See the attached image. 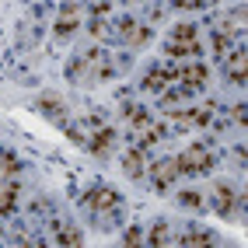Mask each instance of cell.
Returning <instances> with one entry per match:
<instances>
[{"label": "cell", "mask_w": 248, "mask_h": 248, "mask_svg": "<svg viewBox=\"0 0 248 248\" xmlns=\"http://www.w3.org/2000/svg\"><path fill=\"white\" fill-rule=\"evenodd\" d=\"M108 74H112V63H108V56L102 53V49H88V53L70 67L74 80H80V77L84 80H105Z\"/></svg>", "instance_id": "1"}, {"label": "cell", "mask_w": 248, "mask_h": 248, "mask_svg": "<svg viewBox=\"0 0 248 248\" xmlns=\"http://www.w3.org/2000/svg\"><path fill=\"white\" fill-rule=\"evenodd\" d=\"M175 161H178V175H206L213 168V154L206 143H196L189 151H182Z\"/></svg>", "instance_id": "2"}, {"label": "cell", "mask_w": 248, "mask_h": 248, "mask_svg": "<svg viewBox=\"0 0 248 248\" xmlns=\"http://www.w3.org/2000/svg\"><path fill=\"white\" fill-rule=\"evenodd\" d=\"M115 31H119V39H123L126 46H133V49H140V46L151 42V28L140 25L137 18H123L119 25H115Z\"/></svg>", "instance_id": "3"}, {"label": "cell", "mask_w": 248, "mask_h": 248, "mask_svg": "<svg viewBox=\"0 0 248 248\" xmlns=\"http://www.w3.org/2000/svg\"><path fill=\"white\" fill-rule=\"evenodd\" d=\"M175 74H178V67L157 63V67H151V70L143 74V88H147V91H168V88L175 84Z\"/></svg>", "instance_id": "4"}, {"label": "cell", "mask_w": 248, "mask_h": 248, "mask_svg": "<svg viewBox=\"0 0 248 248\" xmlns=\"http://www.w3.org/2000/svg\"><path fill=\"white\" fill-rule=\"evenodd\" d=\"M147 175H151V182H154V189H168L171 186V182L178 178V161L175 157H161V161H154L151 164V171H147Z\"/></svg>", "instance_id": "5"}, {"label": "cell", "mask_w": 248, "mask_h": 248, "mask_svg": "<svg viewBox=\"0 0 248 248\" xmlns=\"http://www.w3.org/2000/svg\"><path fill=\"white\" fill-rule=\"evenodd\" d=\"M175 84L182 88V91H196V88H203L206 84V67L203 63H189V67H178V74H175Z\"/></svg>", "instance_id": "6"}, {"label": "cell", "mask_w": 248, "mask_h": 248, "mask_svg": "<svg viewBox=\"0 0 248 248\" xmlns=\"http://www.w3.org/2000/svg\"><path fill=\"white\" fill-rule=\"evenodd\" d=\"M224 74H227L231 84H245V77H248V53H245L241 46L224 60Z\"/></svg>", "instance_id": "7"}, {"label": "cell", "mask_w": 248, "mask_h": 248, "mask_svg": "<svg viewBox=\"0 0 248 248\" xmlns=\"http://www.w3.org/2000/svg\"><path fill=\"white\" fill-rule=\"evenodd\" d=\"M213 115V105H203V108H171V123L178 126H206Z\"/></svg>", "instance_id": "8"}, {"label": "cell", "mask_w": 248, "mask_h": 248, "mask_svg": "<svg viewBox=\"0 0 248 248\" xmlns=\"http://www.w3.org/2000/svg\"><path fill=\"white\" fill-rule=\"evenodd\" d=\"M84 203H88L91 210H98V213H105V210H115V206H119V196H115L112 189H105V186H98V189H91V192L84 196Z\"/></svg>", "instance_id": "9"}, {"label": "cell", "mask_w": 248, "mask_h": 248, "mask_svg": "<svg viewBox=\"0 0 248 248\" xmlns=\"http://www.w3.org/2000/svg\"><path fill=\"white\" fill-rule=\"evenodd\" d=\"M200 53V39H168V56L171 60H192Z\"/></svg>", "instance_id": "10"}, {"label": "cell", "mask_w": 248, "mask_h": 248, "mask_svg": "<svg viewBox=\"0 0 248 248\" xmlns=\"http://www.w3.org/2000/svg\"><path fill=\"white\" fill-rule=\"evenodd\" d=\"M234 200H238V192L227 186V182H220L217 189H213V206H217V213H231L234 210Z\"/></svg>", "instance_id": "11"}, {"label": "cell", "mask_w": 248, "mask_h": 248, "mask_svg": "<svg viewBox=\"0 0 248 248\" xmlns=\"http://www.w3.org/2000/svg\"><path fill=\"white\" fill-rule=\"evenodd\" d=\"M161 140H164V123H151V126H143L137 133V147H140V151H147V147H154Z\"/></svg>", "instance_id": "12"}, {"label": "cell", "mask_w": 248, "mask_h": 248, "mask_svg": "<svg viewBox=\"0 0 248 248\" xmlns=\"http://www.w3.org/2000/svg\"><path fill=\"white\" fill-rule=\"evenodd\" d=\"M77 11H80L77 4H67V7H63V18L56 21V39H67L70 31L80 25V21H77Z\"/></svg>", "instance_id": "13"}, {"label": "cell", "mask_w": 248, "mask_h": 248, "mask_svg": "<svg viewBox=\"0 0 248 248\" xmlns=\"http://www.w3.org/2000/svg\"><path fill=\"white\" fill-rule=\"evenodd\" d=\"M123 171H126L129 178H140V175L147 171V164H143V151H140V147H133V151L123 157Z\"/></svg>", "instance_id": "14"}, {"label": "cell", "mask_w": 248, "mask_h": 248, "mask_svg": "<svg viewBox=\"0 0 248 248\" xmlns=\"http://www.w3.org/2000/svg\"><path fill=\"white\" fill-rule=\"evenodd\" d=\"M182 248H213V238H210V231H203V227H189L186 238H182Z\"/></svg>", "instance_id": "15"}, {"label": "cell", "mask_w": 248, "mask_h": 248, "mask_svg": "<svg viewBox=\"0 0 248 248\" xmlns=\"http://www.w3.org/2000/svg\"><path fill=\"white\" fill-rule=\"evenodd\" d=\"M56 241L63 248H80V231L70 220H63V224H56Z\"/></svg>", "instance_id": "16"}, {"label": "cell", "mask_w": 248, "mask_h": 248, "mask_svg": "<svg viewBox=\"0 0 248 248\" xmlns=\"http://www.w3.org/2000/svg\"><path fill=\"white\" fill-rule=\"evenodd\" d=\"M112 143H115V129H108V126H105V129H98V133L88 140V147H91L94 154H108V151H112Z\"/></svg>", "instance_id": "17"}, {"label": "cell", "mask_w": 248, "mask_h": 248, "mask_svg": "<svg viewBox=\"0 0 248 248\" xmlns=\"http://www.w3.org/2000/svg\"><path fill=\"white\" fill-rule=\"evenodd\" d=\"M14 203H18V186H14V182H7V186H0V217L14 210Z\"/></svg>", "instance_id": "18"}, {"label": "cell", "mask_w": 248, "mask_h": 248, "mask_svg": "<svg viewBox=\"0 0 248 248\" xmlns=\"http://www.w3.org/2000/svg\"><path fill=\"white\" fill-rule=\"evenodd\" d=\"M126 119H129V126H133L137 133L143 126H151V115H147V108H140V105H126Z\"/></svg>", "instance_id": "19"}, {"label": "cell", "mask_w": 248, "mask_h": 248, "mask_svg": "<svg viewBox=\"0 0 248 248\" xmlns=\"http://www.w3.org/2000/svg\"><path fill=\"white\" fill-rule=\"evenodd\" d=\"M178 203L189 206V210H206V196L196 192V189H189V192H178Z\"/></svg>", "instance_id": "20"}, {"label": "cell", "mask_w": 248, "mask_h": 248, "mask_svg": "<svg viewBox=\"0 0 248 248\" xmlns=\"http://www.w3.org/2000/svg\"><path fill=\"white\" fill-rule=\"evenodd\" d=\"M39 108L49 115V119H60L63 123V102H60V98H39Z\"/></svg>", "instance_id": "21"}, {"label": "cell", "mask_w": 248, "mask_h": 248, "mask_svg": "<svg viewBox=\"0 0 248 248\" xmlns=\"http://www.w3.org/2000/svg\"><path fill=\"white\" fill-rule=\"evenodd\" d=\"M168 238H171V231H168V224H154V231H151V245L154 248H164V245H168Z\"/></svg>", "instance_id": "22"}, {"label": "cell", "mask_w": 248, "mask_h": 248, "mask_svg": "<svg viewBox=\"0 0 248 248\" xmlns=\"http://www.w3.org/2000/svg\"><path fill=\"white\" fill-rule=\"evenodd\" d=\"M88 31H91V35H98V39H105V35H112V28H108V21H91V25H88Z\"/></svg>", "instance_id": "23"}, {"label": "cell", "mask_w": 248, "mask_h": 248, "mask_svg": "<svg viewBox=\"0 0 248 248\" xmlns=\"http://www.w3.org/2000/svg\"><path fill=\"white\" fill-rule=\"evenodd\" d=\"M171 39H196V25H178Z\"/></svg>", "instance_id": "24"}, {"label": "cell", "mask_w": 248, "mask_h": 248, "mask_svg": "<svg viewBox=\"0 0 248 248\" xmlns=\"http://www.w3.org/2000/svg\"><path fill=\"white\" fill-rule=\"evenodd\" d=\"M140 241H143V234H140L137 227H129V231H126V245H129V248H140Z\"/></svg>", "instance_id": "25"}, {"label": "cell", "mask_w": 248, "mask_h": 248, "mask_svg": "<svg viewBox=\"0 0 248 248\" xmlns=\"http://www.w3.org/2000/svg\"><path fill=\"white\" fill-rule=\"evenodd\" d=\"M234 123H248V105H234Z\"/></svg>", "instance_id": "26"}, {"label": "cell", "mask_w": 248, "mask_h": 248, "mask_svg": "<svg viewBox=\"0 0 248 248\" xmlns=\"http://www.w3.org/2000/svg\"><path fill=\"white\" fill-rule=\"evenodd\" d=\"M123 248H129V245H123Z\"/></svg>", "instance_id": "27"}, {"label": "cell", "mask_w": 248, "mask_h": 248, "mask_svg": "<svg viewBox=\"0 0 248 248\" xmlns=\"http://www.w3.org/2000/svg\"><path fill=\"white\" fill-rule=\"evenodd\" d=\"M164 248H168V245H164Z\"/></svg>", "instance_id": "28"}]
</instances>
